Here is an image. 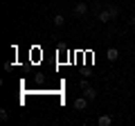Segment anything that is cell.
I'll return each instance as SVG.
<instances>
[{
  "label": "cell",
  "instance_id": "7a4b0ae2",
  "mask_svg": "<svg viewBox=\"0 0 135 126\" xmlns=\"http://www.w3.org/2000/svg\"><path fill=\"white\" fill-rule=\"evenodd\" d=\"M88 104H90V99H88L86 95H83V97H77L74 99V110H86Z\"/></svg>",
  "mask_w": 135,
  "mask_h": 126
},
{
  "label": "cell",
  "instance_id": "8fae6325",
  "mask_svg": "<svg viewBox=\"0 0 135 126\" xmlns=\"http://www.w3.org/2000/svg\"><path fill=\"white\" fill-rule=\"evenodd\" d=\"M133 11H135V2H133Z\"/></svg>",
  "mask_w": 135,
  "mask_h": 126
},
{
  "label": "cell",
  "instance_id": "52a82bcc",
  "mask_svg": "<svg viewBox=\"0 0 135 126\" xmlns=\"http://www.w3.org/2000/svg\"><path fill=\"white\" fill-rule=\"evenodd\" d=\"M52 23H54V27H63V25H65V16L63 14H54Z\"/></svg>",
  "mask_w": 135,
  "mask_h": 126
},
{
  "label": "cell",
  "instance_id": "5b68a950",
  "mask_svg": "<svg viewBox=\"0 0 135 126\" xmlns=\"http://www.w3.org/2000/svg\"><path fill=\"white\" fill-rule=\"evenodd\" d=\"M97 124H99V126H110L113 124V115H106V113L99 115V117H97Z\"/></svg>",
  "mask_w": 135,
  "mask_h": 126
},
{
  "label": "cell",
  "instance_id": "8992f818",
  "mask_svg": "<svg viewBox=\"0 0 135 126\" xmlns=\"http://www.w3.org/2000/svg\"><path fill=\"white\" fill-rule=\"evenodd\" d=\"M106 59L108 61H117V59H119V50L117 47H108L106 50Z\"/></svg>",
  "mask_w": 135,
  "mask_h": 126
},
{
  "label": "cell",
  "instance_id": "9c48e42d",
  "mask_svg": "<svg viewBox=\"0 0 135 126\" xmlns=\"http://www.w3.org/2000/svg\"><path fill=\"white\" fill-rule=\"evenodd\" d=\"M7 117H9L7 110H5V108H0V122H7Z\"/></svg>",
  "mask_w": 135,
  "mask_h": 126
},
{
  "label": "cell",
  "instance_id": "ba28073f",
  "mask_svg": "<svg viewBox=\"0 0 135 126\" xmlns=\"http://www.w3.org/2000/svg\"><path fill=\"white\" fill-rule=\"evenodd\" d=\"M108 9H110V14H113V20L119 16V7H117V5H113V2H110V5H108Z\"/></svg>",
  "mask_w": 135,
  "mask_h": 126
},
{
  "label": "cell",
  "instance_id": "6da1fadb",
  "mask_svg": "<svg viewBox=\"0 0 135 126\" xmlns=\"http://www.w3.org/2000/svg\"><path fill=\"white\" fill-rule=\"evenodd\" d=\"M81 90H83V95H86V97L90 99V101H95V99H97V90H95V88H92L90 83L86 81V79L81 81Z\"/></svg>",
  "mask_w": 135,
  "mask_h": 126
},
{
  "label": "cell",
  "instance_id": "30bf717a",
  "mask_svg": "<svg viewBox=\"0 0 135 126\" xmlns=\"http://www.w3.org/2000/svg\"><path fill=\"white\" fill-rule=\"evenodd\" d=\"M128 27H133V29H135V14L128 18Z\"/></svg>",
  "mask_w": 135,
  "mask_h": 126
},
{
  "label": "cell",
  "instance_id": "277c9868",
  "mask_svg": "<svg viewBox=\"0 0 135 126\" xmlns=\"http://www.w3.org/2000/svg\"><path fill=\"white\" fill-rule=\"evenodd\" d=\"M86 14H88V2H77V5H74V16L81 18V16H86Z\"/></svg>",
  "mask_w": 135,
  "mask_h": 126
},
{
  "label": "cell",
  "instance_id": "3957f363",
  "mask_svg": "<svg viewBox=\"0 0 135 126\" xmlns=\"http://www.w3.org/2000/svg\"><path fill=\"white\" fill-rule=\"evenodd\" d=\"M97 20H101V23H108V20H113V14H110V9H108V5L104 7V9H99Z\"/></svg>",
  "mask_w": 135,
  "mask_h": 126
}]
</instances>
